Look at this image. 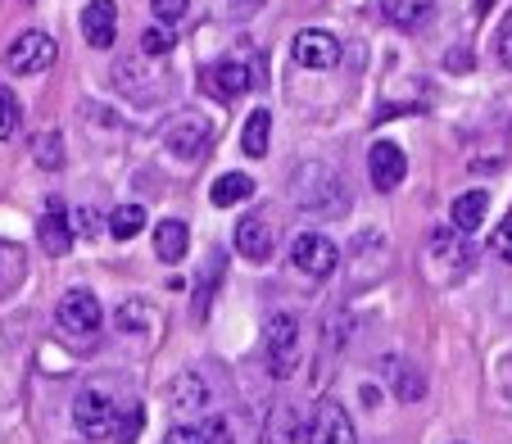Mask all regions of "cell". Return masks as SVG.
I'll return each mask as SVG.
<instances>
[{
    "label": "cell",
    "instance_id": "1",
    "mask_svg": "<svg viewBox=\"0 0 512 444\" xmlns=\"http://www.w3.org/2000/svg\"><path fill=\"white\" fill-rule=\"evenodd\" d=\"M118 413H123V408H118L114 395L100 390V386L78 390V399H73V426H78L87 440H105V435H114Z\"/></svg>",
    "mask_w": 512,
    "mask_h": 444
},
{
    "label": "cell",
    "instance_id": "2",
    "mask_svg": "<svg viewBox=\"0 0 512 444\" xmlns=\"http://www.w3.org/2000/svg\"><path fill=\"white\" fill-rule=\"evenodd\" d=\"M263 354H268L272 377H290L295 354H300V318L295 313H272L263 322Z\"/></svg>",
    "mask_w": 512,
    "mask_h": 444
},
{
    "label": "cell",
    "instance_id": "3",
    "mask_svg": "<svg viewBox=\"0 0 512 444\" xmlns=\"http://www.w3.org/2000/svg\"><path fill=\"white\" fill-rule=\"evenodd\" d=\"M55 55L59 50L46 32H19V37L10 41V50H5V68L19 73V78H37V73H46V68L55 64Z\"/></svg>",
    "mask_w": 512,
    "mask_h": 444
},
{
    "label": "cell",
    "instance_id": "4",
    "mask_svg": "<svg viewBox=\"0 0 512 444\" xmlns=\"http://www.w3.org/2000/svg\"><path fill=\"white\" fill-rule=\"evenodd\" d=\"M55 322L64 336H96L100 322H105V309H100V300L91 290H68L55 309Z\"/></svg>",
    "mask_w": 512,
    "mask_h": 444
},
{
    "label": "cell",
    "instance_id": "5",
    "mask_svg": "<svg viewBox=\"0 0 512 444\" xmlns=\"http://www.w3.org/2000/svg\"><path fill=\"white\" fill-rule=\"evenodd\" d=\"M290 259H295V268L304 272V277H331V272L340 268V250L327 241L322 232H300L295 241H290Z\"/></svg>",
    "mask_w": 512,
    "mask_h": 444
},
{
    "label": "cell",
    "instance_id": "6",
    "mask_svg": "<svg viewBox=\"0 0 512 444\" xmlns=\"http://www.w3.org/2000/svg\"><path fill=\"white\" fill-rule=\"evenodd\" d=\"M209 141H213V123L204 114H195V109H186L182 118H173L164 132V145L177 159H200L204 150H209Z\"/></svg>",
    "mask_w": 512,
    "mask_h": 444
},
{
    "label": "cell",
    "instance_id": "7",
    "mask_svg": "<svg viewBox=\"0 0 512 444\" xmlns=\"http://www.w3.org/2000/svg\"><path fill=\"white\" fill-rule=\"evenodd\" d=\"M304 440L309 444H358V435H354V422H349L345 408H340L336 399H322Z\"/></svg>",
    "mask_w": 512,
    "mask_h": 444
},
{
    "label": "cell",
    "instance_id": "8",
    "mask_svg": "<svg viewBox=\"0 0 512 444\" xmlns=\"http://www.w3.org/2000/svg\"><path fill=\"white\" fill-rule=\"evenodd\" d=\"M368 177L377 191H395V186L408 177V155L395 141H377L368 150Z\"/></svg>",
    "mask_w": 512,
    "mask_h": 444
},
{
    "label": "cell",
    "instance_id": "9",
    "mask_svg": "<svg viewBox=\"0 0 512 444\" xmlns=\"http://www.w3.org/2000/svg\"><path fill=\"white\" fill-rule=\"evenodd\" d=\"M73 213H64V204L59 200H50V209H46V218L37 222V241H41V250L50 254V259H64L68 250H73Z\"/></svg>",
    "mask_w": 512,
    "mask_h": 444
},
{
    "label": "cell",
    "instance_id": "10",
    "mask_svg": "<svg viewBox=\"0 0 512 444\" xmlns=\"http://www.w3.org/2000/svg\"><path fill=\"white\" fill-rule=\"evenodd\" d=\"M313 182L318 186H304L300 182V204L313 213H340L345 209V186H340V177L331 173V168H313Z\"/></svg>",
    "mask_w": 512,
    "mask_h": 444
},
{
    "label": "cell",
    "instance_id": "11",
    "mask_svg": "<svg viewBox=\"0 0 512 444\" xmlns=\"http://www.w3.org/2000/svg\"><path fill=\"white\" fill-rule=\"evenodd\" d=\"M290 55L304 68H331L340 59V41L322 28H304L300 37H295V46H290Z\"/></svg>",
    "mask_w": 512,
    "mask_h": 444
},
{
    "label": "cell",
    "instance_id": "12",
    "mask_svg": "<svg viewBox=\"0 0 512 444\" xmlns=\"http://www.w3.org/2000/svg\"><path fill=\"white\" fill-rule=\"evenodd\" d=\"M82 37H87V46L96 50H109L118 37V5L114 0H91L87 10H82Z\"/></svg>",
    "mask_w": 512,
    "mask_h": 444
},
{
    "label": "cell",
    "instance_id": "13",
    "mask_svg": "<svg viewBox=\"0 0 512 444\" xmlns=\"http://www.w3.org/2000/svg\"><path fill=\"white\" fill-rule=\"evenodd\" d=\"M431 254L435 259H445L449 268H454V277H463L467 268H472V241H467V232H458L454 222H449V227H435L431 232Z\"/></svg>",
    "mask_w": 512,
    "mask_h": 444
},
{
    "label": "cell",
    "instance_id": "14",
    "mask_svg": "<svg viewBox=\"0 0 512 444\" xmlns=\"http://www.w3.org/2000/svg\"><path fill=\"white\" fill-rule=\"evenodd\" d=\"M250 82H254V73L241 64V59H223L218 68H209V73H204V91H209V96H218V100L245 96V91H250Z\"/></svg>",
    "mask_w": 512,
    "mask_h": 444
},
{
    "label": "cell",
    "instance_id": "15",
    "mask_svg": "<svg viewBox=\"0 0 512 444\" xmlns=\"http://www.w3.org/2000/svg\"><path fill=\"white\" fill-rule=\"evenodd\" d=\"M236 250L250 263H268L272 259V227L263 218H241L236 222Z\"/></svg>",
    "mask_w": 512,
    "mask_h": 444
},
{
    "label": "cell",
    "instance_id": "16",
    "mask_svg": "<svg viewBox=\"0 0 512 444\" xmlns=\"http://www.w3.org/2000/svg\"><path fill=\"white\" fill-rule=\"evenodd\" d=\"M186 245H191V232H186V222L182 218H164L155 227V254L164 263H182Z\"/></svg>",
    "mask_w": 512,
    "mask_h": 444
},
{
    "label": "cell",
    "instance_id": "17",
    "mask_svg": "<svg viewBox=\"0 0 512 444\" xmlns=\"http://www.w3.org/2000/svg\"><path fill=\"white\" fill-rule=\"evenodd\" d=\"M485 213H490V195H485V191H467V195H458V200H454V209H449V222H454L458 232L472 236L476 227L485 222Z\"/></svg>",
    "mask_w": 512,
    "mask_h": 444
},
{
    "label": "cell",
    "instance_id": "18",
    "mask_svg": "<svg viewBox=\"0 0 512 444\" xmlns=\"http://www.w3.org/2000/svg\"><path fill=\"white\" fill-rule=\"evenodd\" d=\"M250 195H254V177H245V173H223L218 182L209 186L213 209H232V204L250 200Z\"/></svg>",
    "mask_w": 512,
    "mask_h": 444
},
{
    "label": "cell",
    "instance_id": "19",
    "mask_svg": "<svg viewBox=\"0 0 512 444\" xmlns=\"http://www.w3.org/2000/svg\"><path fill=\"white\" fill-rule=\"evenodd\" d=\"M295 435H300V413H295V404H272L268 426H263V444H295Z\"/></svg>",
    "mask_w": 512,
    "mask_h": 444
},
{
    "label": "cell",
    "instance_id": "20",
    "mask_svg": "<svg viewBox=\"0 0 512 444\" xmlns=\"http://www.w3.org/2000/svg\"><path fill=\"white\" fill-rule=\"evenodd\" d=\"M268 141H272V114H268V109H254V114L245 118L241 150L250 159H263V155H268Z\"/></svg>",
    "mask_w": 512,
    "mask_h": 444
},
{
    "label": "cell",
    "instance_id": "21",
    "mask_svg": "<svg viewBox=\"0 0 512 444\" xmlns=\"http://www.w3.org/2000/svg\"><path fill=\"white\" fill-rule=\"evenodd\" d=\"M168 399H173L177 408H191V413H200V408L209 404V386H204L195 372H182V377L168 386Z\"/></svg>",
    "mask_w": 512,
    "mask_h": 444
},
{
    "label": "cell",
    "instance_id": "22",
    "mask_svg": "<svg viewBox=\"0 0 512 444\" xmlns=\"http://www.w3.org/2000/svg\"><path fill=\"white\" fill-rule=\"evenodd\" d=\"M145 232V209L141 204H118L114 213H109V236H118V241H132V236Z\"/></svg>",
    "mask_w": 512,
    "mask_h": 444
},
{
    "label": "cell",
    "instance_id": "23",
    "mask_svg": "<svg viewBox=\"0 0 512 444\" xmlns=\"http://www.w3.org/2000/svg\"><path fill=\"white\" fill-rule=\"evenodd\" d=\"M426 5H431V0H381V14H386V23H395V28H413V23H422Z\"/></svg>",
    "mask_w": 512,
    "mask_h": 444
},
{
    "label": "cell",
    "instance_id": "24",
    "mask_svg": "<svg viewBox=\"0 0 512 444\" xmlns=\"http://www.w3.org/2000/svg\"><path fill=\"white\" fill-rule=\"evenodd\" d=\"M141 426H145V404H123L118 426H114V440L118 444H136L141 440Z\"/></svg>",
    "mask_w": 512,
    "mask_h": 444
},
{
    "label": "cell",
    "instance_id": "25",
    "mask_svg": "<svg viewBox=\"0 0 512 444\" xmlns=\"http://www.w3.org/2000/svg\"><path fill=\"white\" fill-rule=\"evenodd\" d=\"M19 96H14L5 82H0V141H10L14 132H19Z\"/></svg>",
    "mask_w": 512,
    "mask_h": 444
},
{
    "label": "cell",
    "instance_id": "26",
    "mask_svg": "<svg viewBox=\"0 0 512 444\" xmlns=\"http://www.w3.org/2000/svg\"><path fill=\"white\" fill-rule=\"evenodd\" d=\"M173 50V32H168V23H155V28L141 32V55H168Z\"/></svg>",
    "mask_w": 512,
    "mask_h": 444
},
{
    "label": "cell",
    "instance_id": "27",
    "mask_svg": "<svg viewBox=\"0 0 512 444\" xmlns=\"http://www.w3.org/2000/svg\"><path fill=\"white\" fill-rule=\"evenodd\" d=\"M32 150H37V164L41 168H59V164H64V141H59L55 132H46L37 145H32Z\"/></svg>",
    "mask_w": 512,
    "mask_h": 444
},
{
    "label": "cell",
    "instance_id": "28",
    "mask_svg": "<svg viewBox=\"0 0 512 444\" xmlns=\"http://www.w3.org/2000/svg\"><path fill=\"white\" fill-rule=\"evenodd\" d=\"M213 277H223V263H209L200 277V290H195V318L204 322V313H209V295H213Z\"/></svg>",
    "mask_w": 512,
    "mask_h": 444
},
{
    "label": "cell",
    "instance_id": "29",
    "mask_svg": "<svg viewBox=\"0 0 512 444\" xmlns=\"http://www.w3.org/2000/svg\"><path fill=\"white\" fill-rule=\"evenodd\" d=\"M490 254H494V259H503V263H512V213H508V222H499V227H494Z\"/></svg>",
    "mask_w": 512,
    "mask_h": 444
},
{
    "label": "cell",
    "instance_id": "30",
    "mask_svg": "<svg viewBox=\"0 0 512 444\" xmlns=\"http://www.w3.org/2000/svg\"><path fill=\"white\" fill-rule=\"evenodd\" d=\"M422 377H417L413 367H399V377H395V395L399 399H422Z\"/></svg>",
    "mask_w": 512,
    "mask_h": 444
},
{
    "label": "cell",
    "instance_id": "31",
    "mask_svg": "<svg viewBox=\"0 0 512 444\" xmlns=\"http://www.w3.org/2000/svg\"><path fill=\"white\" fill-rule=\"evenodd\" d=\"M150 5H155V19L159 23H177L186 14V5H191V0H150Z\"/></svg>",
    "mask_w": 512,
    "mask_h": 444
},
{
    "label": "cell",
    "instance_id": "32",
    "mask_svg": "<svg viewBox=\"0 0 512 444\" xmlns=\"http://www.w3.org/2000/svg\"><path fill=\"white\" fill-rule=\"evenodd\" d=\"M73 232L78 236H100V213L96 209H78L73 213Z\"/></svg>",
    "mask_w": 512,
    "mask_h": 444
},
{
    "label": "cell",
    "instance_id": "33",
    "mask_svg": "<svg viewBox=\"0 0 512 444\" xmlns=\"http://www.w3.org/2000/svg\"><path fill=\"white\" fill-rule=\"evenodd\" d=\"M164 444H209V435L195 431V426H173V431L164 435Z\"/></svg>",
    "mask_w": 512,
    "mask_h": 444
},
{
    "label": "cell",
    "instance_id": "34",
    "mask_svg": "<svg viewBox=\"0 0 512 444\" xmlns=\"http://www.w3.org/2000/svg\"><path fill=\"white\" fill-rule=\"evenodd\" d=\"M141 322H145L141 304H123V309H118V327L123 331H141Z\"/></svg>",
    "mask_w": 512,
    "mask_h": 444
},
{
    "label": "cell",
    "instance_id": "35",
    "mask_svg": "<svg viewBox=\"0 0 512 444\" xmlns=\"http://www.w3.org/2000/svg\"><path fill=\"white\" fill-rule=\"evenodd\" d=\"M499 59H503V68H512V23L499 32Z\"/></svg>",
    "mask_w": 512,
    "mask_h": 444
},
{
    "label": "cell",
    "instance_id": "36",
    "mask_svg": "<svg viewBox=\"0 0 512 444\" xmlns=\"http://www.w3.org/2000/svg\"><path fill=\"white\" fill-rule=\"evenodd\" d=\"M490 5H494V0H476V14H485V10H490Z\"/></svg>",
    "mask_w": 512,
    "mask_h": 444
}]
</instances>
